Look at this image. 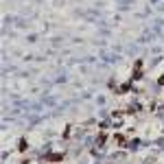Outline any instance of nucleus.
Returning a JSON list of instances; mask_svg holds the SVG:
<instances>
[{
    "mask_svg": "<svg viewBox=\"0 0 164 164\" xmlns=\"http://www.w3.org/2000/svg\"><path fill=\"white\" fill-rule=\"evenodd\" d=\"M114 142H116V147H129L127 145V138L123 133H114Z\"/></svg>",
    "mask_w": 164,
    "mask_h": 164,
    "instance_id": "f03ea898",
    "label": "nucleus"
},
{
    "mask_svg": "<svg viewBox=\"0 0 164 164\" xmlns=\"http://www.w3.org/2000/svg\"><path fill=\"white\" fill-rule=\"evenodd\" d=\"M138 79H142V59H138L133 64V75H131V81H138Z\"/></svg>",
    "mask_w": 164,
    "mask_h": 164,
    "instance_id": "f257e3e1",
    "label": "nucleus"
},
{
    "mask_svg": "<svg viewBox=\"0 0 164 164\" xmlns=\"http://www.w3.org/2000/svg\"><path fill=\"white\" fill-rule=\"evenodd\" d=\"M105 142H107V133H105V129H103V131L99 133V138H96V147L101 149V147H103Z\"/></svg>",
    "mask_w": 164,
    "mask_h": 164,
    "instance_id": "39448f33",
    "label": "nucleus"
},
{
    "mask_svg": "<svg viewBox=\"0 0 164 164\" xmlns=\"http://www.w3.org/2000/svg\"><path fill=\"white\" fill-rule=\"evenodd\" d=\"M158 83H160V85H164V75H162V77L158 79Z\"/></svg>",
    "mask_w": 164,
    "mask_h": 164,
    "instance_id": "0eeeda50",
    "label": "nucleus"
},
{
    "mask_svg": "<svg viewBox=\"0 0 164 164\" xmlns=\"http://www.w3.org/2000/svg\"><path fill=\"white\" fill-rule=\"evenodd\" d=\"M46 160H51V162H61V160H64V153H51Z\"/></svg>",
    "mask_w": 164,
    "mask_h": 164,
    "instance_id": "423d86ee",
    "label": "nucleus"
},
{
    "mask_svg": "<svg viewBox=\"0 0 164 164\" xmlns=\"http://www.w3.org/2000/svg\"><path fill=\"white\" fill-rule=\"evenodd\" d=\"M123 116H125V112H114V114H112L114 127H121V123H123Z\"/></svg>",
    "mask_w": 164,
    "mask_h": 164,
    "instance_id": "7ed1b4c3",
    "label": "nucleus"
},
{
    "mask_svg": "<svg viewBox=\"0 0 164 164\" xmlns=\"http://www.w3.org/2000/svg\"><path fill=\"white\" fill-rule=\"evenodd\" d=\"M27 149H29V140H27V138H20V140H18V151L24 153Z\"/></svg>",
    "mask_w": 164,
    "mask_h": 164,
    "instance_id": "20e7f679",
    "label": "nucleus"
}]
</instances>
